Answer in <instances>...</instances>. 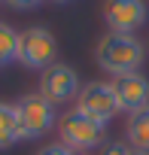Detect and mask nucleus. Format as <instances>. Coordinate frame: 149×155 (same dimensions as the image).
<instances>
[{
	"mask_svg": "<svg viewBox=\"0 0 149 155\" xmlns=\"http://www.w3.org/2000/svg\"><path fill=\"white\" fill-rule=\"evenodd\" d=\"M94 55H98V67L116 79V76L140 70V64H143V43L134 34H113L110 31V34H104L98 40Z\"/></svg>",
	"mask_w": 149,
	"mask_h": 155,
	"instance_id": "nucleus-1",
	"label": "nucleus"
},
{
	"mask_svg": "<svg viewBox=\"0 0 149 155\" xmlns=\"http://www.w3.org/2000/svg\"><path fill=\"white\" fill-rule=\"evenodd\" d=\"M58 134H61V143L70 146L76 155L98 152L101 143H104V125L88 119L85 113H79L76 107L58 119Z\"/></svg>",
	"mask_w": 149,
	"mask_h": 155,
	"instance_id": "nucleus-2",
	"label": "nucleus"
},
{
	"mask_svg": "<svg viewBox=\"0 0 149 155\" xmlns=\"http://www.w3.org/2000/svg\"><path fill=\"white\" fill-rule=\"evenodd\" d=\"M15 119H18V134H22V140H40V137H46L52 128H55V107L40 94V91H34V94H22L15 104Z\"/></svg>",
	"mask_w": 149,
	"mask_h": 155,
	"instance_id": "nucleus-3",
	"label": "nucleus"
},
{
	"mask_svg": "<svg viewBox=\"0 0 149 155\" xmlns=\"http://www.w3.org/2000/svg\"><path fill=\"white\" fill-rule=\"evenodd\" d=\"M58 58V40L49 28H28L18 34V64H25L28 70H46L52 67Z\"/></svg>",
	"mask_w": 149,
	"mask_h": 155,
	"instance_id": "nucleus-4",
	"label": "nucleus"
},
{
	"mask_svg": "<svg viewBox=\"0 0 149 155\" xmlns=\"http://www.w3.org/2000/svg\"><path fill=\"white\" fill-rule=\"evenodd\" d=\"M76 110L85 113L88 119L101 122L104 128L122 113L119 107V97L113 91V82H88L79 88V97H76Z\"/></svg>",
	"mask_w": 149,
	"mask_h": 155,
	"instance_id": "nucleus-5",
	"label": "nucleus"
},
{
	"mask_svg": "<svg viewBox=\"0 0 149 155\" xmlns=\"http://www.w3.org/2000/svg\"><path fill=\"white\" fill-rule=\"evenodd\" d=\"M40 94L52 107L76 101L79 97V76H76V70L67 67V64H58V61L52 67H46L40 73Z\"/></svg>",
	"mask_w": 149,
	"mask_h": 155,
	"instance_id": "nucleus-6",
	"label": "nucleus"
},
{
	"mask_svg": "<svg viewBox=\"0 0 149 155\" xmlns=\"http://www.w3.org/2000/svg\"><path fill=\"white\" fill-rule=\"evenodd\" d=\"M149 12L143 0H107L104 3V21L113 34H134L146 25Z\"/></svg>",
	"mask_w": 149,
	"mask_h": 155,
	"instance_id": "nucleus-7",
	"label": "nucleus"
},
{
	"mask_svg": "<svg viewBox=\"0 0 149 155\" xmlns=\"http://www.w3.org/2000/svg\"><path fill=\"white\" fill-rule=\"evenodd\" d=\"M113 91L119 97V107L131 116L143 107H149V79L137 70V73H125L113 79Z\"/></svg>",
	"mask_w": 149,
	"mask_h": 155,
	"instance_id": "nucleus-8",
	"label": "nucleus"
},
{
	"mask_svg": "<svg viewBox=\"0 0 149 155\" xmlns=\"http://www.w3.org/2000/svg\"><path fill=\"white\" fill-rule=\"evenodd\" d=\"M125 131H128V143H131V149L149 152V107H143V110L131 113V116H128Z\"/></svg>",
	"mask_w": 149,
	"mask_h": 155,
	"instance_id": "nucleus-9",
	"label": "nucleus"
},
{
	"mask_svg": "<svg viewBox=\"0 0 149 155\" xmlns=\"http://www.w3.org/2000/svg\"><path fill=\"white\" fill-rule=\"evenodd\" d=\"M22 140L18 134V119H15V107L0 101V149H12Z\"/></svg>",
	"mask_w": 149,
	"mask_h": 155,
	"instance_id": "nucleus-10",
	"label": "nucleus"
},
{
	"mask_svg": "<svg viewBox=\"0 0 149 155\" xmlns=\"http://www.w3.org/2000/svg\"><path fill=\"white\" fill-rule=\"evenodd\" d=\"M18 61V31L6 21H0V67Z\"/></svg>",
	"mask_w": 149,
	"mask_h": 155,
	"instance_id": "nucleus-11",
	"label": "nucleus"
},
{
	"mask_svg": "<svg viewBox=\"0 0 149 155\" xmlns=\"http://www.w3.org/2000/svg\"><path fill=\"white\" fill-rule=\"evenodd\" d=\"M94 155H131V146L122 143V140H104Z\"/></svg>",
	"mask_w": 149,
	"mask_h": 155,
	"instance_id": "nucleus-12",
	"label": "nucleus"
},
{
	"mask_svg": "<svg viewBox=\"0 0 149 155\" xmlns=\"http://www.w3.org/2000/svg\"><path fill=\"white\" fill-rule=\"evenodd\" d=\"M37 155H76V152H73L70 146H64V143L58 140V143H46V146H43Z\"/></svg>",
	"mask_w": 149,
	"mask_h": 155,
	"instance_id": "nucleus-13",
	"label": "nucleus"
},
{
	"mask_svg": "<svg viewBox=\"0 0 149 155\" xmlns=\"http://www.w3.org/2000/svg\"><path fill=\"white\" fill-rule=\"evenodd\" d=\"M6 6H12V9H18V12H28V9H37L43 0H3Z\"/></svg>",
	"mask_w": 149,
	"mask_h": 155,
	"instance_id": "nucleus-14",
	"label": "nucleus"
},
{
	"mask_svg": "<svg viewBox=\"0 0 149 155\" xmlns=\"http://www.w3.org/2000/svg\"><path fill=\"white\" fill-rule=\"evenodd\" d=\"M131 155H149V152H140V149H131Z\"/></svg>",
	"mask_w": 149,
	"mask_h": 155,
	"instance_id": "nucleus-15",
	"label": "nucleus"
},
{
	"mask_svg": "<svg viewBox=\"0 0 149 155\" xmlns=\"http://www.w3.org/2000/svg\"><path fill=\"white\" fill-rule=\"evenodd\" d=\"M52 3H73V0H52Z\"/></svg>",
	"mask_w": 149,
	"mask_h": 155,
	"instance_id": "nucleus-16",
	"label": "nucleus"
}]
</instances>
